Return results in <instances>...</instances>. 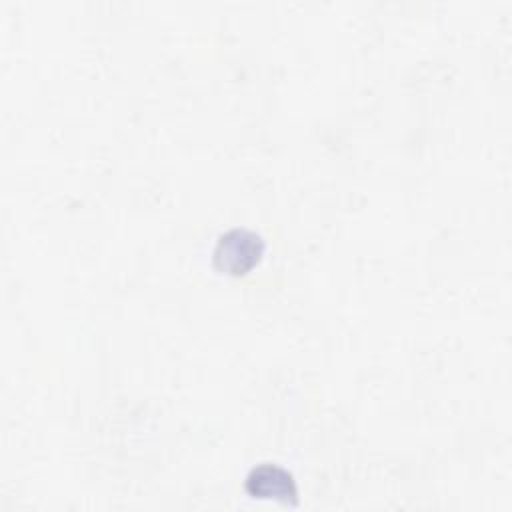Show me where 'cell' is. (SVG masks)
Instances as JSON below:
<instances>
[{"label":"cell","instance_id":"1","mask_svg":"<svg viewBox=\"0 0 512 512\" xmlns=\"http://www.w3.org/2000/svg\"><path fill=\"white\" fill-rule=\"evenodd\" d=\"M264 248V238L258 232L234 226L218 236L212 250V264L224 274L242 276L262 260Z\"/></svg>","mask_w":512,"mask_h":512},{"label":"cell","instance_id":"2","mask_svg":"<svg viewBox=\"0 0 512 512\" xmlns=\"http://www.w3.org/2000/svg\"><path fill=\"white\" fill-rule=\"evenodd\" d=\"M244 490L250 498L256 500H274L282 506L298 504V486L286 468L278 464H258L254 466L244 480Z\"/></svg>","mask_w":512,"mask_h":512}]
</instances>
